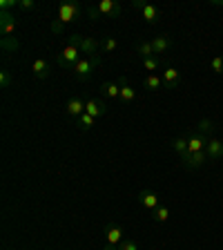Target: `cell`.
<instances>
[{
    "label": "cell",
    "mask_w": 223,
    "mask_h": 250,
    "mask_svg": "<svg viewBox=\"0 0 223 250\" xmlns=\"http://www.w3.org/2000/svg\"><path fill=\"white\" fill-rule=\"evenodd\" d=\"M96 9L101 11L103 18H114V16L121 14V5H116L114 0H101L99 5H96Z\"/></svg>",
    "instance_id": "cell-15"
},
{
    "label": "cell",
    "mask_w": 223,
    "mask_h": 250,
    "mask_svg": "<svg viewBox=\"0 0 223 250\" xmlns=\"http://www.w3.org/2000/svg\"><path fill=\"white\" fill-rule=\"evenodd\" d=\"M18 7V0H0V11H11Z\"/></svg>",
    "instance_id": "cell-34"
},
{
    "label": "cell",
    "mask_w": 223,
    "mask_h": 250,
    "mask_svg": "<svg viewBox=\"0 0 223 250\" xmlns=\"http://www.w3.org/2000/svg\"><path fill=\"white\" fill-rule=\"evenodd\" d=\"M49 31H52V34H56V36H61V34H65V25H62L61 21H56V18H54V21L49 22Z\"/></svg>",
    "instance_id": "cell-29"
},
{
    "label": "cell",
    "mask_w": 223,
    "mask_h": 250,
    "mask_svg": "<svg viewBox=\"0 0 223 250\" xmlns=\"http://www.w3.org/2000/svg\"><path fill=\"white\" fill-rule=\"evenodd\" d=\"M205 152H208L210 161H219V159H223V141H219L217 136H210L208 146H205Z\"/></svg>",
    "instance_id": "cell-12"
},
{
    "label": "cell",
    "mask_w": 223,
    "mask_h": 250,
    "mask_svg": "<svg viewBox=\"0 0 223 250\" xmlns=\"http://www.w3.org/2000/svg\"><path fill=\"white\" fill-rule=\"evenodd\" d=\"M31 72H34V76L36 78H47L49 76V61H45V58H36L34 61V65H31Z\"/></svg>",
    "instance_id": "cell-18"
},
{
    "label": "cell",
    "mask_w": 223,
    "mask_h": 250,
    "mask_svg": "<svg viewBox=\"0 0 223 250\" xmlns=\"http://www.w3.org/2000/svg\"><path fill=\"white\" fill-rule=\"evenodd\" d=\"M197 132H201V134L205 136H212L214 134V121L212 119H201L197 125Z\"/></svg>",
    "instance_id": "cell-24"
},
{
    "label": "cell",
    "mask_w": 223,
    "mask_h": 250,
    "mask_svg": "<svg viewBox=\"0 0 223 250\" xmlns=\"http://www.w3.org/2000/svg\"><path fill=\"white\" fill-rule=\"evenodd\" d=\"M181 159V166L185 167V170H199L201 166H205V163L210 161L208 159V152H185V154L179 156Z\"/></svg>",
    "instance_id": "cell-6"
},
{
    "label": "cell",
    "mask_w": 223,
    "mask_h": 250,
    "mask_svg": "<svg viewBox=\"0 0 223 250\" xmlns=\"http://www.w3.org/2000/svg\"><path fill=\"white\" fill-rule=\"evenodd\" d=\"M85 103H87V101L78 99V96L69 99L67 105H65V114H67V116H74V119H78L81 114H85Z\"/></svg>",
    "instance_id": "cell-13"
},
{
    "label": "cell",
    "mask_w": 223,
    "mask_h": 250,
    "mask_svg": "<svg viewBox=\"0 0 223 250\" xmlns=\"http://www.w3.org/2000/svg\"><path fill=\"white\" fill-rule=\"evenodd\" d=\"M101 65V56L96 54V56H83L81 61L74 65V76L78 78V81H87L89 76H92V72Z\"/></svg>",
    "instance_id": "cell-2"
},
{
    "label": "cell",
    "mask_w": 223,
    "mask_h": 250,
    "mask_svg": "<svg viewBox=\"0 0 223 250\" xmlns=\"http://www.w3.org/2000/svg\"><path fill=\"white\" fill-rule=\"evenodd\" d=\"M16 27H18V21L11 11H0V34L2 36H14Z\"/></svg>",
    "instance_id": "cell-8"
},
{
    "label": "cell",
    "mask_w": 223,
    "mask_h": 250,
    "mask_svg": "<svg viewBox=\"0 0 223 250\" xmlns=\"http://www.w3.org/2000/svg\"><path fill=\"white\" fill-rule=\"evenodd\" d=\"M67 45H76L81 49V54H85V56H96V52H99V47H101L99 41H94L89 36H81V34L67 36Z\"/></svg>",
    "instance_id": "cell-4"
},
{
    "label": "cell",
    "mask_w": 223,
    "mask_h": 250,
    "mask_svg": "<svg viewBox=\"0 0 223 250\" xmlns=\"http://www.w3.org/2000/svg\"><path fill=\"white\" fill-rule=\"evenodd\" d=\"M83 14H85V7L81 5V2H62V5L58 7L56 21H61L62 25L67 27V25H72V22H76Z\"/></svg>",
    "instance_id": "cell-1"
},
{
    "label": "cell",
    "mask_w": 223,
    "mask_h": 250,
    "mask_svg": "<svg viewBox=\"0 0 223 250\" xmlns=\"http://www.w3.org/2000/svg\"><path fill=\"white\" fill-rule=\"evenodd\" d=\"M139 201H141V206L145 210H150V212H154V210L161 206V199H159V194H156L154 190H141Z\"/></svg>",
    "instance_id": "cell-9"
},
{
    "label": "cell",
    "mask_w": 223,
    "mask_h": 250,
    "mask_svg": "<svg viewBox=\"0 0 223 250\" xmlns=\"http://www.w3.org/2000/svg\"><path fill=\"white\" fill-rule=\"evenodd\" d=\"M119 250H139V241L136 239H123L119 246Z\"/></svg>",
    "instance_id": "cell-30"
},
{
    "label": "cell",
    "mask_w": 223,
    "mask_h": 250,
    "mask_svg": "<svg viewBox=\"0 0 223 250\" xmlns=\"http://www.w3.org/2000/svg\"><path fill=\"white\" fill-rule=\"evenodd\" d=\"M101 96H103V99H119L121 96V85L119 83H103V87H101Z\"/></svg>",
    "instance_id": "cell-19"
},
{
    "label": "cell",
    "mask_w": 223,
    "mask_h": 250,
    "mask_svg": "<svg viewBox=\"0 0 223 250\" xmlns=\"http://www.w3.org/2000/svg\"><path fill=\"white\" fill-rule=\"evenodd\" d=\"M143 85H145L147 92H159L163 87V78L159 74H150V76H145V83Z\"/></svg>",
    "instance_id": "cell-21"
},
{
    "label": "cell",
    "mask_w": 223,
    "mask_h": 250,
    "mask_svg": "<svg viewBox=\"0 0 223 250\" xmlns=\"http://www.w3.org/2000/svg\"><path fill=\"white\" fill-rule=\"evenodd\" d=\"M85 14H87V18L92 22H96V21H101V18H103V16H101V11L96 9V7H85Z\"/></svg>",
    "instance_id": "cell-31"
},
{
    "label": "cell",
    "mask_w": 223,
    "mask_h": 250,
    "mask_svg": "<svg viewBox=\"0 0 223 250\" xmlns=\"http://www.w3.org/2000/svg\"><path fill=\"white\" fill-rule=\"evenodd\" d=\"M152 219H154L156 224H165L167 219H170V208H167V206H159V208L152 212Z\"/></svg>",
    "instance_id": "cell-25"
},
{
    "label": "cell",
    "mask_w": 223,
    "mask_h": 250,
    "mask_svg": "<svg viewBox=\"0 0 223 250\" xmlns=\"http://www.w3.org/2000/svg\"><path fill=\"white\" fill-rule=\"evenodd\" d=\"M11 83H14V81H11V74L7 72V69H2V72H0V87L7 89Z\"/></svg>",
    "instance_id": "cell-32"
},
{
    "label": "cell",
    "mask_w": 223,
    "mask_h": 250,
    "mask_svg": "<svg viewBox=\"0 0 223 250\" xmlns=\"http://www.w3.org/2000/svg\"><path fill=\"white\" fill-rule=\"evenodd\" d=\"M172 150L177 152L179 156L185 154V152H187V136H177V139L172 141Z\"/></svg>",
    "instance_id": "cell-26"
},
{
    "label": "cell",
    "mask_w": 223,
    "mask_h": 250,
    "mask_svg": "<svg viewBox=\"0 0 223 250\" xmlns=\"http://www.w3.org/2000/svg\"><path fill=\"white\" fill-rule=\"evenodd\" d=\"M0 45H2V52H7V54H14V52L20 49V42H18V38L16 36H2Z\"/></svg>",
    "instance_id": "cell-20"
},
{
    "label": "cell",
    "mask_w": 223,
    "mask_h": 250,
    "mask_svg": "<svg viewBox=\"0 0 223 250\" xmlns=\"http://www.w3.org/2000/svg\"><path fill=\"white\" fill-rule=\"evenodd\" d=\"M136 52H139V56L145 61V58L154 56V47H152V41H143L136 45Z\"/></svg>",
    "instance_id": "cell-23"
},
{
    "label": "cell",
    "mask_w": 223,
    "mask_h": 250,
    "mask_svg": "<svg viewBox=\"0 0 223 250\" xmlns=\"http://www.w3.org/2000/svg\"><path fill=\"white\" fill-rule=\"evenodd\" d=\"M161 78H163V85H165L167 89H177L179 85H181V72H179L177 67H167V69H163Z\"/></svg>",
    "instance_id": "cell-11"
},
{
    "label": "cell",
    "mask_w": 223,
    "mask_h": 250,
    "mask_svg": "<svg viewBox=\"0 0 223 250\" xmlns=\"http://www.w3.org/2000/svg\"><path fill=\"white\" fill-rule=\"evenodd\" d=\"M152 47H154V56H156V54H165L167 49L172 47L170 36H167V34H159V36L152 41Z\"/></svg>",
    "instance_id": "cell-17"
},
{
    "label": "cell",
    "mask_w": 223,
    "mask_h": 250,
    "mask_svg": "<svg viewBox=\"0 0 223 250\" xmlns=\"http://www.w3.org/2000/svg\"><path fill=\"white\" fill-rule=\"evenodd\" d=\"M18 7H20V9H34V7H36V2H34V0H18Z\"/></svg>",
    "instance_id": "cell-35"
},
{
    "label": "cell",
    "mask_w": 223,
    "mask_h": 250,
    "mask_svg": "<svg viewBox=\"0 0 223 250\" xmlns=\"http://www.w3.org/2000/svg\"><path fill=\"white\" fill-rule=\"evenodd\" d=\"M132 7L139 9L141 16L145 18V22H150V25H156V22L161 21V9H159L156 5H150V2H145V0H132Z\"/></svg>",
    "instance_id": "cell-5"
},
{
    "label": "cell",
    "mask_w": 223,
    "mask_h": 250,
    "mask_svg": "<svg viewBox=\"0 0 223 250\" xmlns=\"http://www.w3.org/2000/svg\"><path fill=\"white\" fill-rule=\"evenodd\" d=\"M116 47H119L116 38H105L103 41V52H116Z\"/></svg>",
    "instance_id": "cell-33"
},
{
    "label": "cell",
    "mask_w": 223,
    "mask_h": 250,
    "mask_svg": "<svg viewBox=\"0 0 223 250\" xmlns=\"http://www.w3.org/2000/svg\"><path fill=\"white\" fill-rule=\"evenodd\" d=\"M81 58H83V54H81V49H78L76 45H65L62 52L56 54V65L61 69H74V65H76Z\"/></svg>",
    "instance_id": "cell-3"
},
{
    "label": "cell",
    "mask_w": 223,
    "mask_h": 250,
    "mask_svg": "<svg viewBox=\"0 0 223 250\" xmlns=\"http://www.w3.org/2000/svg\"><path fill=\"white\" fill-rule=\"evenodd\" d=\"M94 123H96V119H94V116H89L87 112H85V114H81L76 119V125H78V130H81V132H89L94 127Z\"/></svg>",
    "instance_id": "cell-22"
},
{
    "label": "cell",
    "mask_w": 223,
    "mask_h": 250,
    "mask_svg": "<svg viewBox=\"0 0 223 250\" xmlns=\"http://www.w3.org/2000/svg\"><path fill=\"white\" fill-rule=\"evenodd\" d=\"M208 139L210 136L201 134V132H192L187 136V152H203L205 146H208Z\"/></svg>",
    "instance_id": "cell-10"
},
{
    "label": "cell",
    "mask_w": 223,
    "mask_h": 250,
    "mask_svg": "<svg viewBox=\"0 0 223 250\" xmlns=\"http://www.w3.org/2000/svg\"><path fill=\"white\" fill-rule=\"evenodd\" d=\"M143 67H145V72L156 74V69L161 67V58H159V56H150V58H145V61H143Z\"/></svg>",
    "instance_id": "cell-27"
},
{
    "label": "cell",
    "mask_w": 223,
    "mask_h": 250,
    "mask_svg": "<svg viewBox=\"0 0 223 250\" xmlns=\"http://www.w3.org/2000/svg\"><path fill=\"white\" fill-rule=\"evenodd\" d=\"M119 85H121V96H119V99L123 101V103H132V101L136 99V89L127 83V78H121Z\"/></svg>",
    "instance_id": "cell-16"
},
{
    "label": "cell",
    "mask_w": 223,
    "mask_h": 250,
    "mask_svg": "<svg viewBox=\"0 0 223 250\" xmlns=\"http://www.w3.org/2000/svg\"><path fill=\"white\" fill-rule=\"evenodd\" d=\"M123 228L121 226H109L105 230V248L103 250H119L121 241H123Z\"/></svg>",
    "instance_id": "cell-7"
},
{
    "label": "cell",
    "mask_w": 223,
    "mask_h": 250,
    "mask_svg": "<svg viewBox=\"0 0 223 250\" xmlns=\"http://www.w3.org/2000/svg\"><path fill=\"white\" fill-rule=\"evenodd\" d=\"M210 67H212L214 74H223V56H214L210 61Z\"/></svg>",
    "instance_id": "cell-28"
},
{
    "label": "cell",
    "mask_w": 223,
    "mask_h": 250,
    "mask_svg": "<svg viewBox=\"0 0 223 250\" xmlns=\"http://www.w3.org/2000/svg\"><path fill=\"white\" fill-rule=\"evenodd\" d=\"M85 112H87L89 116H94V119H101V116H105L107 107H105L103 99H89L87 103H85Z\"/></svg>",
    "instance_id": "cell-14"
}]
</instances>
